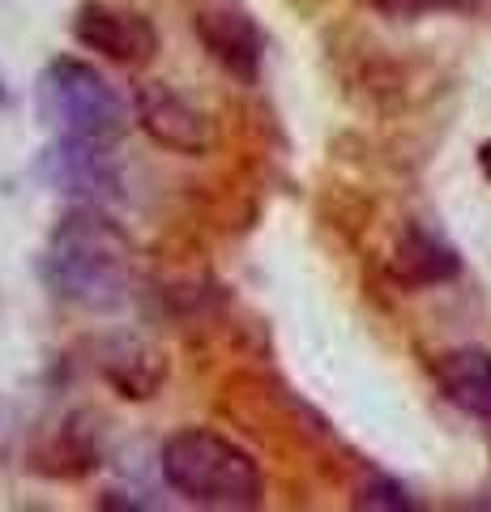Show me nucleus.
Returning <instances> with one entry per match:
<instances>
[{
  "mask_svg": "<svg viewBox=\"0 0 491 512\" xmlns=\"http://www.w3.org/2000/svg\"><path fill=\"white\" fill-rule=\"evenodd\" d=\"M47 286L86 312H116L133 299L137 252L129 231L103 214V205H73L52 227L43 256Z\"/></svg>",
  "mask_w": 491,
  "mask_h": 512,
  "instance_id": "f257e3e1",
  "label": "nucleus"
},
{
  "mask_svg": "<svg viewBox=\"0 0 491 512\" xmlns=\"http://www.w3.org/2000/svg\"><path fill=\"white\" fill-rule=\"evenodd\" d=\"M158 461L167 487L197 508L244 512L265 500V474L257 457L210 427H180L176 436H167Z\"/></svg>",
  "mask_w": 491,
  "mask_h": 512,
  "instance_id": "f03ea898",
  "label": "nucleus"
},
{
  "mask_svg": "<svg viewBox=\"0 0 491 512\" xmlns=\"http://www.w3.org/2000/svg\"><path fill=\"white\" fill-rule=\"evenodd\" d=\"M39 116L56 137L77 141H120L129 133V103L107 77L86 60L56 56L39 73Z\"/></svg>",
  "mask_w": 491,
  "mask_h": 512,
  "instance_id": "7ed1b4c3",
  "label": "nucleus"
},
{
  "mask_svg": "<svg viewBox=\"0 0 491 512\" xmlns=\"http://www.w3.org/2000/svg\"><path fill=\"white\" fill-rule=\"evenodd\" d=\"M133 120L154 146L171 154H210L214 150V120L167 82H146L133 90Z\"/></svg>",
  "mask_w": 491,
  "mask_h": 512,
  "instance_id": "20e7f679",
  "label": "nucleus"
},
{
  "mask_svg": "<svg viewBox=\"0 0 491 512\" xmlns=\"http://www.w3.org/2000/svg\"><path fill=\"white\" fill-rule=\"evenodd\" d=\"M39 175L77 205H107L120 197V167L107 141L56 137L39 158Z\"/></svg>",
  "mask_w": 491,
  "mask_h": 512,
  "instance_id": "39448f33",
  "label": "nucleus"
},
{
  "mask_svg": "<svg viewBox=\"0 0 491 512\" xmlns=\"http://www.w3.org/2000/svg\"><path fill=\"white\" fill-rule=\"evenodd\" d=\"M73 35L86 52H99L103 60L124 64V69H146L158 56V30L150 18L133 9H116L103 0H86L73 18Z\"/></svg>",
  "mask_w": 491,
  "mask_h": 512,
  "instance_id": "423d86ee",
  "label": "nucleus"
},
{
  "mask_svg": "<svg viewBox=\"0 0 491 512\" xmlns=\"http://www.w3.org/2000/svg\"><path fill=\"white\" fill-rule=\"evenodd\" d=\"M193 35L201 39V47L210 52V60L218 64V69H227L231 77H240L244 86L257 82L265 43H261L257 22H252L244 9H231V5H205V9H197Z\"/></svg>",
  "mask_w": 491,
  "mask_h": 512,
  "instance_id": "0eeeda50",
  "label": "nucleus"
},
{
  "mask_svg": "<svg viewBox=\"0 0 491 512\" xmlns=\"http://www.w3.org/2000/svg\"><path fill=\"white\" fill-rule=\"evenodd\" d=\"M167 355L141 338H112L99 346V376L129 402H150L167 384Z\"/></svg>",
  "mask_w": 491,
  "mask_h": 512,
  "instance_id": "6e6552de",
  "label": "nucleus"
},
{
  "mask_svg": "<svg viewBox=\"0 0 491 512\" xmlns=\"http://www.w3.org/2000/svg\"><path fill=\"white\" fill-rule=\"evenodd\" d=\"M436 380L457 410L470 414L474 423L491 427V350L483 346L449 350L436 363Z\"/></svg>",
  "mask_w": 491,
  "mask_h": 512,
  "instance_id": "1a4fd4ad",
  "label": "nucleus"
},
{
  "mask_svg": "<svg viewBox=\"0 0 491 512\" xmlns=\"http://www.w3.org/2000/svg\"><path fill=\"white\" fill-rule=\"evenodd\" d=\"M457 269H462L457 252L440 235L423 231V227H406V235L398 239V252H393V278L406 286L449 282Z\"/></svg>",
  "mask_w": 491,
  "mask_h": 512,
  "instance_id": "9d476101",
  "label": "nucleus"
},
{
  "mask_svg": "<svg viewBox=\"0 0 491 512\" xmlns=\"http://www.w3.org/2000/svg\"><path fill=\"white\" fill-rule=\"evenodd\" d=\"M355 508H380V512H406L415 508V500L406 495L402 483H393V478H368V483H359L355 491Z\"/></svg>",
  "mask_w": 491,
  "mask_h": 512,
  "instance_id": "9b49d317",
  "label": "nucleus"
},
{
  "mask_svg": "<svg viewBox=\"0 0 491 512\" xmlns=\"http://www.w3.org/2000/svg\"><path fill=\"white\" fill-rule=\"evenodd\" d=\"M380 13L389 18H419V13H432V9H449L457 0H372Z\"/></svg>",
  "mask_w": 491,
  "mask_h": 512,
  "instance_id": "f8f14e48",
  "label": "nucleus"
},
{
  "mask_svg": "<svg viewBox=\"0 0 491 512\" xmlns=\"http://www.w3.org/2000/svg\"><path fill=\"white\" fill-rule=\"evenodd\" d=\"M479 158H483V171L491 175V141H487V146H483V154H479Z\"/></svg>",
  "mask_w": 491,
  "mask_h": 512,
  "instance_id": "ddd939ff",
  "label": "nucleus"
},
{
  "mask_svg": "<svg viewBox=\"0 0 491 512\" xmlns=\"http://www.w3.org/2000/svg\"><path fill=\"white\" fill-rule=\"evenodd\" d=\"M0 103H5V90H0Z\"/></svg>",
  "mask_w": 491,
  "mask_h": 512,
  "instance_id": "4468645a",
  "label": "nucleus"
},
{
  "mask_svg": "<svg viewBox=\"0 0 491 512\" xmlns=\"http://www.w3.org/2000/svg\"><path fill=\"white\" fill-rule=\"evenodd\" d=\"M201 5H214V0H201Z\"/></svg>",
  "mask_w": 491,
  "mask_h": 512,
  "instance_id": "2eb2a0df",
  "label": "nucleus"
}]
</instances>
